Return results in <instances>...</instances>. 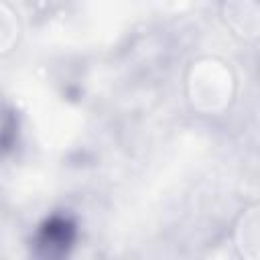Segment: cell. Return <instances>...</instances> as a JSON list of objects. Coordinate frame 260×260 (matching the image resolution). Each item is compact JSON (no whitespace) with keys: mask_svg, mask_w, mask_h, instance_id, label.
Returning <instances> with one entry per match:
<instances>
[{"mask_svg":"<svg viewBox=\"0 0 260 260\" xmlns=\"http://www.w3.org/2000/svg\"><path fill=\"white\" fill-rule=\"evenodd\" d=\"M189 100L203 114H217L230 106L234 95V75L219 59H201L189 73Z\"/></svg>","mask_w":260,"mask_h":260,"instance_id":"1","label":"cell"},{"mask_svg":"<svg viewBox=\"0 0 260 260\" xmlns=\"http://www.w3.org/2000/svg\"><path fill=\"white\" fill-rule=\"evenodd\" d=\"M238 248L240 254L246 258H258V205H252L244 209L240 221H238Z\"/></svg>","mask_w":260,"mask_h":260,"instance_id":"2","label":"cell"}]
</instances>
